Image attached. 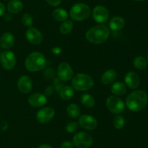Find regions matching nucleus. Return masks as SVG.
Here are the masks:
<instances>
[{"instance_id": "f257e3e1", "label": "nucleus", "mask_w": 148, "mask_h": 148, "mask_svg": "<svg viewBox=\"0 0 148 148\" xmlns=\"http://www.w3.org/2000/svg\"><path fill=\"white\" fill-rule=\"evenodd\" d=\"M148 102V95L143 90H136L127 96L126 105L127 108L133 112H139L143 110Z\"/></svg>"}, {"instance_id": "f03ea898", "label": "nucleus", "mask_w": 148, "mask_h": 148, "mask_svg": "<svg viewBox=\"0 0 148 148\" xmlns=\"http://www.w3.org/2000/svg\"><path fill=\"white\" fill-rule=\"evenodd\" d=\"M110 36L109 28L103 24L93 26L87 31L86 39L93 44H101L106 41Z\"/></svg>"}, {"instance_id": "7ed1b4c3", "label": "nucleus", "mask_w": 148, "mask_h": 148, "mask_svg": "<svg viewBox=\"0 0 148 148\" xmlns=\"http://www.w3.org/2000/svg\"><path fill=\"white\" fill-rule=\"evenodd\" d=\"M46 59L44 55L38 52H33L26 57L25 61V68L30 72H37L44 69Z\"/></svg>"}, {"instance_id": "20e7f679", "label": "nucleus", "mask_w": 148, "mask_h": 148, "mask_svg": "<svg viewBox=\"0 0 148 148\" xmlns=\"http://www.w3.org/2000/svg\"><path fill=\"white\" fill-rule=\"evenodd\" d=\"M93 85L92 78L86 73H77L72 78V88L77 91H88L92 88Z\"/></svg>"}, {"instance_id": "39448f33", "label": "nucleus", "mask_w": 148, "mask_h": 148, "mask_svg": "<svg viewBox=\"0 0 148 148\" xmlns=\"http://www.w3.org/2000/svg\"><path fill=\"white\" fill-rule=\"evenodd\" d=\"M91 10L90 7L84 3L74 4L69 11V16L75 21H83L90 17Z\"/></svg>"}, {"instance_id": "423d86ee", "label": "nucleus", "mask_w": 148, "mask_h": 148, "mask_svg": "<svg viewBox=\"0 0 148 148\" xmlns=\"http://www.w3.org/2000/svg\"><path fill=\"white\" fill-rule=\"evenodd\" d=\"M72 143L77 148H89L92 146L93 139L89 134L84 131H79L73 136Z\"/></svg>"}, {"instance_id": "0eeeda50", "label": "nucleus", "mask_w": 148, "mask_h": 148, "mask_svg": "<svg viewBox=\"0 0 148 148\" xmlns=\"http://www.w3.org/2000/svg\"><path fill=\"white\" fill-rule=\"evenodd\" d=\"M106 103L108 110L114 114H120L125 107L124 101L117 96H110L107 98Z\"/></svg>"}, {"instance_id": "6e6552de", "label": "nucleus", "mask_w": 148, "mask_h": 148, "mask_svg": "<svg viewBox=\"0 0 148 148\" xmlns=\"http://www.w3.org/2000/svg\"><path fill=\"white\" fill-rule=\"evenodd\" d=\"M17 59L14 52L12 51H4L0 55V63L5 70L13 69L16 65Z\"/></svg>"}, {"instance_id": "1a4fd4ad", "label": "nucleus", "mask_w": 148, "mask_h": 148, "mask_svg": "<svg viewBox=\"0 0 148 148\" xmlns=\"http://www.w3.org/2000/svg\"><path fill=\"white\" fill-rule=\"evenodd\" d=\"M58 78L62 81H68L73 78L74 71L72 67L67 62H62L59 64L57 70Z\"/></svg>"}, {"instance_id": "9d476101", "label": "nucleus", "mask_w": 148, "mask_h": 148, "mask_svg": "<svg viewBox=\"0 0 148 148\" xmlns=\"http://www.w3.org/2000/svg\"><path fill=\"white\" fill-rule=\"evenodd\" d=\"M55 111L52 107H42L36 113V119L40 123H47L54 117Z\"/></svg>"}, {"instance_id": "9b49d317", "label": "nucleus", "mask_w": 148, "mask_h": 148, "mask_svg": "<svg viewBox=\"0 0 148 148\" xmlns=\"http://www.w3.org/2000/svg\"><path fill=\"white\" fill-rule=\"evenodd\" d=\"M92 17L97 23H103L108 20L109 12L106 7L102 5H98L92 10Z\"/></svg>"}, {"instance_id": "f8f14e48", "label": "nucleus", "mask_w": 148, "mask_h": 148, "mask_svg": "<svg viewBox=\"0 0 148 148\" xmlns=\"http://www.w3.org/2000/svg\"><path fill=\"white\" fill-rule=\"evenodd\" d=\"M79 124L81 127L87 130H94L98 126V121L92 116L85 114L79 116Z\"/></svg>"}, {"instance_id": "ddd939ff", "label": "nucleus", "mask_w": 148, "mask_h": 148, "mask_svg": "<svg viewBox=\"0 0 148 148\" xmlns=\"http://www.w3.org/2000/svg\"><path fill=\"white\" fill-rule=\"evenodd\" d=\"M25 37L30 44L34 45H38L43 41V35L36 28L30 27L25 33Z\"/></svg>"}, {"instance_id": "4468645a", "label": "nucleus", "mask_w": 148, "mask_h": 148, "mask_svg": "<svg viewBox=\"0 0 148 148\" xmlns=\"http://www.w3.org/2000/svg\"><path fill=\"white\" fill-rule=\"evenodd\" d=\"M17 87L20 92L27 94L33 89V81L27 75H22L17 81Z\"/></svg>"}, {"instance_id": "2eb2a0df", "label": "nucleus", "mask_w": 148, "mask_h": 148, "mask_svg": "<svg viewBox=\"0 0 148 148\" xmlns=\"http://www.w3.org/2000/svg\"><path fill=\"white\" fill-rule=\"evenodd\" d=\"M27 101L32 107H39L46 104L47 97L41 93H34L29 96Z\"/></svg>"}, {"instance_id": "dca6fc26", "label": "nucleus", "mask_w": 148, "mask_h": 148, "mask_svg": "<svg viewBox=\"0 0 148 148\" xmlns=\"http://www.w3.org/2000/svg\"><path fill=\"white\" fill-rule=\"evenodd\" d=\"M124 81L126 83V85L132 89H137L140 83V77L137 75V73L134 71H130L126 74L124 76Z\"/></svg>"}, {"instance_id": "f3484780", "label": "nucleus", "mask_w": 148, "mask_h": 148, "mask_svg": "<svg viewBox=\"0 0 148 148\" xmlns=\"http://www.w3.org/2000/svg\"><path fill=\"white\" fill-rule=\"evenodd\" d=\"M15 42L14 36L10 32H6L0 38V45L4 49H9L12 47Z\"/></svg>"}, {"instance_id": "a211bd4d", "label": "nucleus", "mask_w": 148, "mask_h": 148, "mask_svg": "<svg viewBox=\"0 0 148 148\" xmlns=\"http://www.w3.org/2000/svg\"><path fill=\"white\" fill-rule=\"evenodd\" d=\"M117 78V73L115 70L109 69L103 73L101 75V83L104 85L113 84Z\"/></svg>"}, {"instance_id": "6ab92c4d", "label": "nucleus", "mask_w": 148, "mask_h": 148, "mask_svg": "<svg viewBox=\"0 0 148 148\" xmlns=\"http://www.w3.org/2000/svg\"><path fill=\"white\" fill-rule=\"evenodd\" d=\"M125 20L122 17L116 16L111 18L109 21V28L113 31H119L125 26Z\"/></svg>"}, {"instance_id": "aec40b11", "label": "nucleus", "mask_w": 148, "mask_h": 148, "mask_svg": "<svg viewBox=\"0 0 148 148\" xmlns=\"http://www.w3.org/2000/svg\"><path fill=\"white\" fill-rule=\"evenodd\" d=\"M111 90L112 94L114 96H123L127 92V86L126 84L120 81L114 82L111 87Z\"/></svg>"}, {"instance_id": "412c9836", "label": "nucleus", "mask_w": 148, "mask_h": 148, "mask_svg": "<svg viewBox=\"0 0 148 148\" xmlns=\"http://www.w3.org/2000/svg\"><path fill=\"white\" fill-rule=\"evenodd\" d=\"M23 9V4L20 0H11L7 4V10L12 14H17Z\"/></svg>"}, {"instance_id": "4be33fe9", "label": "nucleus", "mask_w": 148, "mask_h": 148, "mask_svg": "<svg viewBox=\"0 0 148 148\" xmlns=\"http://www.w3.org/2000/svg\"><path fill=\"white\" fill-rule=\"evenodd\" d=\"M74 95H75L74 89L69 86H65L62 87L59 91V96H60L61 99L64 100H71Z\"/></svg>"}, {"instance_id": "5701e85b", "label": "nucleus", "mask_w": 148, "mask_h": 148, "mask_svg": "<svg viewBox=\"0 0 148 148\" xmlns=\"http://www.w3.org/2000/svg\"><path fill=\"white\" fill-rule=\"evenodd\" d=\"M53 17L55 20L64 22L68 19V12L62 8H56L53 12Z\"/></svg>"}, {"instance_id": "b1692460", "label": "nucleus", "mask_w": 148, "mask_h": 148, "mask_svg": "<svg viewBox=\"0 0 148 148\" xmlns=\"http://www.w3.org/2000/svg\"><path fill=\"white\" fill-rule=\"evenodd\" d=\"M80 102L82 105L88 108H91V107H94L95 104V100L94 97L91 94H87V93L83 94L81 96Z\"/></svg>"}, {"instance_id": "393cba45", "label": "nucleus", "mask_w": 148, "mask_h": 148, "mask_svg": "<svg viewBox=\"0 0 148 148\" xmlns=\"http://www.w3.org/2000/svg\"><path fill=\"white\" fill-rule=\"evenodd\" d=\"M66 113L71 118H76L80 115V108L77 104L72 103L66 107Z\"/></svg>"}, {"instance_id": "a878e982", "label": "nucleus", "mask_w": 148, "mask_h": 148, "mask_svg": "<svg viewBox=\"0 0 148 148\" xmlns=\"http://www.w3.org/2000/svg\"><path fill=\"white\" fill-rule=\"evenodd\" d=\"M73 22L72 20H66L61 24L60 28H59V30H60L61 33H62L64 35L69 34L72 31V28H73Z\"/></svg>"}, {"instance_id": "bb28decb", "label": "nucleus", "mask_w": 148, "mask_h": 148, "mask_svg": "<svg viewBox=\"0 0 148 148\" xmlns=\"http://www.w3.org/2000/svg\"><path fill=\"white\" fill-rule=\"evenodd\" d=\"M134 66L138 70H143L147 67V61L143 56L136 57L133 61Z\"/></svg>"}, {"instance_id": "cd10ccee", "label": "nucleus", "mask_w": 148, "mask_h": 148, "mask_svg": "<svg viewBox=\"0 0 148 148\" xmlns=\"http://www.w3.org/2000/svg\"><path fill=\"white\" fill-rule=\"evenodd\" d=\"M113 124L114 126L117 129H121L124 128V125H125V119L122 115H118L115 116L113 120Z\"/></svg>"}, {"instance_id": "c85d7f7f", "label": "nucleus", "mask_w": 148, "mask_h": 148, "mask_svg": "<svg viewBox=\"0 0 148 148\" xmlns=\"http://www.w3.org/2000/svg\"><path fill=\"white\" fill-rule=\"evenodd\" d=\"M21 21L24 26H27V27H31L33 26V20L32 16L28 13H25L21 17Z\"/></svg>"}, {"instance_id": "c756f323", "label": "nucleus", "mask_w": 148, "mask_h": 148, "mask_svg": "<svg viewBox=\"0 0 148 148\" xmlns=\"http://www.w3.org/2000/svg\"><path fill=\"white\" fill-rule=\"evenodd\" d=\"M78 127H79V125L75 121L69 122V123L66 124V131L68 133H73V132H75L77 130Z\"/></svg>"}, {"instance_id": "7c9ffc66", "label": "nucleus", "mask_w": 148, "mask_h": 148, "mask_svg": "<svg viewBox=\"0 0 148 148\" xmlns=\"http://www.w3.org/2000/svg\"><path fill=\"white\" fill-rule=\"evenodd\" d=\"M46 1L49 5L52 7H57L62 2V0H46Z\"/></svg>"}, {"instance_id": "2f4dec72", "label": "nucleus", "mask_w": 148, "mask_h": 148, "mask_svg": "<svg viewBox=\"0 0 148 148\" xmlns=\"http://www.w3.org/2000/svg\"><path fill=\"white\" fill-rule=\"evenodd\" d=\"M73 143L69 141H65L61 145V148H73Z\"/></svg>"}, {"instance_id": "473e14b6", "label": "nucleus", "mask_w": 148, "mask_h": 148, "mask_svg": "<svg viewBox=\"0 0 148 148\" xmlns=\"http://www.w3.org/2000/svg\"><path fill=\"white\" fill-rule=\"evenodd\" d=\"M8 128V123L7 121H3L1 124V129L2 131H6Z\"/></svg>"}, {"instance_id": "72a5a7b5", "label": "nucleus", "mask_w": 148, "mask_h": 148, "mask_svg": "<svg viewBox=\"0 0 148 148\" xmlns=\"http://www.w3.org/2000/svg\"><path fill=\"white\" fill-rule=\"evenodd\" d=\"M5 12V7L1 2H0V17L2 16Z\"/></svg>"}, {"instance_id": "f704fd0d", "label": "nucleus", "mask_w": 148, "mask_h": 148, "mask_svg": "<svg viewBox=\"0 0 148 148\" xmlns=\"http://www.w3.org/2000/svg\"><path fill=\"white\" fill-rule=\"evenodd\" d=\"M38 148H53L51 146H50L49 145H46V144H43V145H40L38 147Z\"/></svg>"}, {"instance_id": "c9c22d12", "label": "nucleus", "mask_w": 148, "mask_h": 148, "mask_svg": "<svg viewBox=\"0 0 148 148\" xmlns=\"http://www.w3.org/2000/svg\"><path fill=\"white\" fill-rule=\"evenodd\" d=\"M134 1H143L145 0H134Z\"/></svg>"}, {"instance_id": "e433bc0d", "label": "nucleus", "mask_w": 148, "mask_h": 148, "mask_svg": "<svg viewBox=\"0 0 148 148\" xmlns=\"http://www.w3.org/2000/svg\"><path fill=\"white\" fill-rule=\"evenodd\" d=\"M147 62H148V52H147Z\"/></svg>"}]
</instances>
